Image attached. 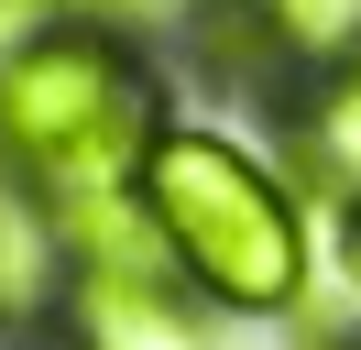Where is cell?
Here are the masks:
<instances>
[{
  "label": "cell",
  "instance_id": "cell-1",
  "mask_svg": "<svg viewBox=\"0 0 361 350\" xmlns=\"http://www.w3.org/2000/svg\"><path fill=\"white\" fill-rule=\"evenodd\" d=\"M132 208L154 219L176 284L208 296V306H230V318H285L307 296V274H317L295 175H274L241 131L164 121L154 153L132 164Z\"/></svg>",
  "mask_w": 361,
  "mask_h": 350
},
{
  "label": "cell",
  "instance_id": "cell-5",
  "mask_svg": "<svg viewBox=\"0 0 361 350\" xmlns=\"http://www.w3.org/2000/svg\"><path fill=\"white\" fill-rule=\"evenodd\" d=\"M252 44L285 55L295 77H317V66L361 55V0H263V11H252Z\"/></svg>",
  "mask_w": 361,
  "mask_h": 350
},
{
  "label": "cell",
  "instance_id": "cell-7",
  "mask_svg": "<svg viewBox=\"0 0 361 350\" xmlns=\"http://www.w3.org/2000/svg\"><path fill=\"white\" fill-rule=\"evenodd\" d=\"M230 11H241V22H252V11H263V0H230Z\"/></svg>",
  "mask_w": 361,
  "mask_h": 350
},
{
  "label": "cell",
  "instance_id": "cell-2",
  "mask_svg": "<svg viewBox=\"0 0 361 350\" xmlns=\"http://www.w3.org/2000/svg\"><path fill=\"white\" fill-rule=\"evenodd\" d=\"M164 131L132 22H55L0 55V175L33 197H110Z\"/></svg>",
  "mask_w": 361,
  "mask_h": 350
},
{
  "label": "cell",
  "instance_id": "cell-4",
  "mask_svg": "<svg viewBox=\"0 0 361 350\" xmlns=\"http://www.w3.org/2000/svg\"><path fill=\"white\" fill-rule=\"evenodd\" d=\"M295 164L317 186H339V208L361 197V55L307 77V99H295Z\"/></svg>",
  "mask_w": 361,
  "mask_h": 350
},
{
  "label": "cell",
  "instance_id": "cell-6",
  "mask_svg": "<svg viewBox=\"0 0 361 350\" xmlns=\"http://www.w3.org/2000/svg\"><path fill=\"white\" fill-rule=\"evenodd\" d=\"M339 274L361 284V197H350V208H339Z\"/></svg>",
  "mask_w": 361,
  "mask_h": 350
},
{
  "label": "cell",
  "instance_id": "cell-3",
  "mask_svg": "<svg viewBox=\"0 0 361 350\" xmlns=\"http://www.w3.org/2000/svg\"><path fill=\"white\" fill-rule=\"evenodd\" d=\"M77 350H219V328L186 306L176 274H121V262H77V296H66Z\"/></svg>",
  "mask_w": 361,
  "mask_h": 350
}]
</instances>
